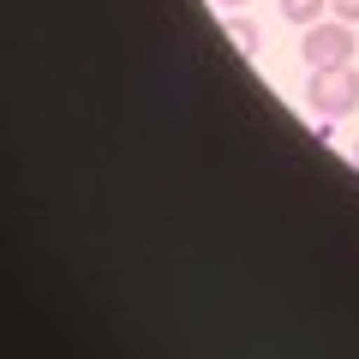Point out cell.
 Here are the masks:
<instances>
[{"mask_svg": "<svg viewBox=\"0 0 359 359\" xmlns=\"http://www.w3.org/2000/svg\"><path fill=\"white\" fill-rule=\"evenodd\" d=\"M323 6H330V0H282V18L287 25H318Z\"/></svg>", "mask_w": 359, "mask_h": 359, "instance_id": "3957f363", "label": "cell"}, {"mask_svg": "<svg viewBox=\"0 0 359 359\" xmlns=\"http://www.w3.org/2000/svg\"><path fill=\"white\" fill-rule=\"evenodd\" d=\"M353 162H359V144H353Z\"/></svg>", "mask_w": 359, "mask_h": 359, "instance_id": "52a82bcc", "label": "cell"}, {"mask_svg": "<svg viewBox=\"0 0 359 359\" xmlns=\"http://www.w3.org/2000/svg\"><path fill=\"white\" fill-rule=\"evenodd\" d=\"M353 48H359V36H353L347 18H335V25H306V42H299L306 66H347Z\"/></svg>", "mask_w": 359, "mask_h": 359, "instance_id": "7a4b0ae2", "label": "cell"}, {"mask_svg": "<svg viewBox=\"0 0 359 359\" xmlns=\"http://www.w3.org/2000/svg\"><path fill=\"white\" fill-rule=\"evenodd\" d=\"M228 36H233V48H240L245 60L257 54V25H252V18H233V25H228Z\"/></svg>", "mask_w": 359, "mask_h": 359, "instance_id": "277c9868", "label": "cell"}, {"mask_svg": "<svg viewBox=\"0 0 359 359\" xmlns=\"http://www.w3.org/2000/svg\"><path fill=\"white\" fill-rule=\"evenodd\" d=\"M216 6H228V13H240V6H252V0H216Z\"/></svg>", "mask_w": 359, "mask_h": 359, "instance_id": "8992f818", "label": "cell"}, {"mask_svg": "<svg viewBox=\"0 0 359 359\" xmlns=\"http://www.w3.org/2000/svg\"><path fill=\"white\" fill-rule=\"evenodd\" d=\"M306 102H311V114H323V120H347L359 108V72H353V60H347V66H311Z\"/></svg>", "mask_w": 359, "mask_h": 359, "instance_id": "6da1fadb", "label": "cell"}, {"mask_svg": "<svg viewBox=\"0 0 359 359\" xmlns=\"http://www.w3.org/2000/svg\"><path fill=\"white\" fill-rule=\"evenodd\" d=\"M335 18H347V25H359V0H330Z\"/></svg>", "mask_w": 359, "mask_h": 359, "instance_id": "5b68a950", "label": "cell"}]
</instances>
